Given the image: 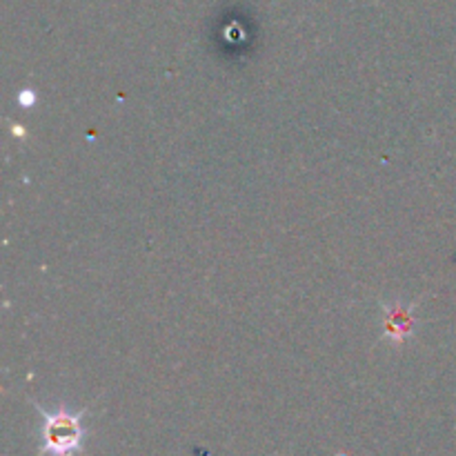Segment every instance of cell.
I'll return each mask as SVG.
<instances>
[{
  "mask_svg": "<svg viewBox=\"0 0 456 456\" xmlns=\"http://www.w3.org/2000/svg\"><path fill=\"white\" fill-rule=\"evenodd\" d=\"M43 414V454L47 456H74L83 448L85 430L80 426V414H71L61 410V412H45Z\"/></svg>",
  "mask_w": 456,
  "mask_h": 456,
  "instance_id": "cell-1",
  "label": "cell"
}]
</instances>
